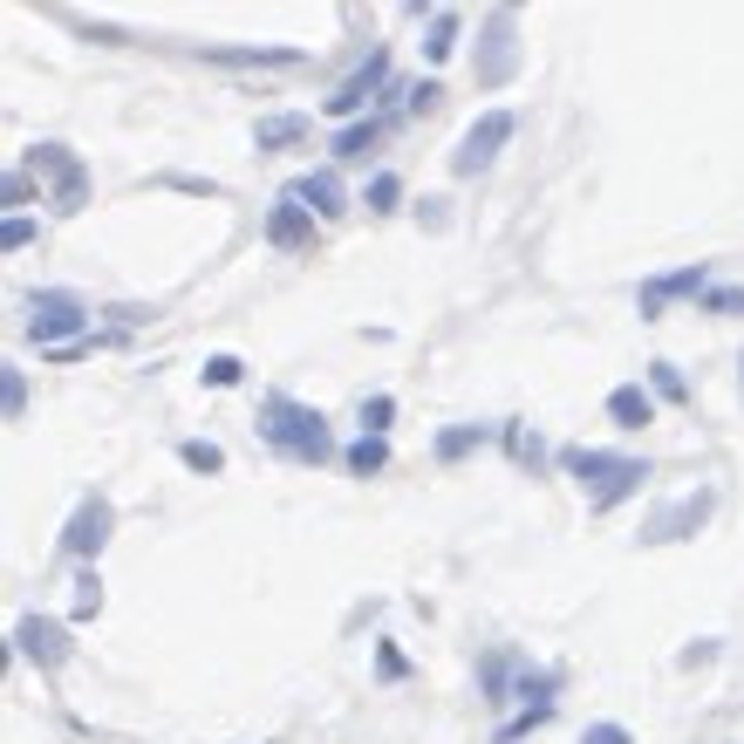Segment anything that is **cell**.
Wrapping results in <instances>:
<instances>
[{
  "mask_svg": "<svg viewBox=\"0 0 744 744\" xmlns=\"http://www.w3.org/2000/svg\"><path fill=\"white\" fill-rule=\"evenodd\" d=\"M83 322H90V307L75 301V294H34V322H28V335L42 342V348H75Z\"/></svg>",
  "mask_w": 744,
  "mask_h": 744,
  "instance_id": "7a4b0ae2",
  "label": "cell"
},
{
  "mask_svg": "<svg viewBox=\"0 0 744 744\" xmlns=\"http://www.w3.org/2000/svg\"><path fill=\"white\" fill-rule=\"evenodd\" d=\"M0 404H8V417H21V404H28V389H21V369H8V376H0Z\"/></svg>",
  "mask_w": 744,
  "mask_h": 744,
  "instance_id": "603a6c76",
  "label": "cell"
},
{
  "mask_svg": "<svg viewBox=\"0 0 744 744\" xmlns=\"http://www.w3.org/2000/svg\"><path fill=\"white\" fill-rule=\"evenodd\" d=\"M260 438L287 458H328V417L294 404V397H266L260 404Z\"/></svg>",
  "mask_w": 744,
  "mask_h": 744,
  "instance_id": "6da1fadb",
  "label": "cell"
},
{
  "mask_svg": "<svg viewBox=\"0 0 744 744\" xmlns=\"http://www.w3.org/2000/svg\"><path fill=\"white\" fill-rule=\"evenodd\" d=\"M608 417H615L621 430H642V423L656 417V397H649V389H642V383H621V389H615V397H608Z\"/></svg>",
  "mask_w": 744,
  "mask_h": 744,
  "instance_id": "30bf717a",
  "label": "cell"
},
{
  "mask_svg": "<svg viewBox=\"0 0 744 744\" xmlns=\"http://www.w3.org/2000/svg\"><path fill=\"white\" fill-rule=\"evenodd\" d=\"M383 137V124H376V116H369V124H348L342 137H335V158H363V150Z\"/></svg>",
  "mask_w": 744,
  "mask_h": 744,
  "instance_id": "e0dca14e",
  "label": "cell"
},
{
  "mask_svg": "<svg viewBox=\"0 0 744 744\" xmlns=\"http://www.w3.org/2000/svg\"><path fill=\"white\" fill-rule=\"evenodd\" d=\"M397 191H404V185H397V178L383 171V178L369 185V212H389V206H397Z\"/></svg>",
  "mask_w": 744,
  "mask_h": 744,
  "instance_id": "7402d4cb",
  "label": "cell"
},
{
  "mask_svg": "<svg viewBox=\"0 0 744 744\" xmlns=\"http://www.w3.org/2000/svg\"><path fill=\"white\" fill-rule=\"evenodd\" d=\"M711 307H717V315H744V287H717Z\"/></svg>",
  "mask_w": 744,
  "mask_h": 744,
  "instance_id": "d4e9b609",
  "label": "cell"
},
{
  "mask_svg": "<svg viewBox=\"0 0 744 744\" xmlns=\"http://www.w3.org/2000/svg\"><path fill=\"white\" fill-rule=\"evenodd\" d=\"M711 505H717L711 492H690V499H677V505H662V513L642 526V539H649V546H662V539H683V533H696L703 520H711Z\"/></svg>",
  "mask_w": 744,
  "mask_h": 744,
  "instance_id": "277c9868",
  "label": "cell"
},
{
  "mask_svg": "<svg viewBox=\"0 0 744 744\" xmlns=\"http://www.w3.org/2000/svg\"><path fill=\"white\" fill-rule=\"evenodd\" d=\"M96 601H103V580L83 574V580H75V615H96Z\"/></svg>",
  "mask_w": 744,
  "mask_h": 744,
  "instance_id": "44dd1931",
  "label": "cell"
},
{
  "mask_svg": "<svg viewBox=\"0 0 744 744\" xmlns=\"http://www.w3.org/2000/svg\"><path fill=\"white\" fill-rule=\"evenodd\" d=\"M423 49H430V62H444V55L458 49V14H451V8L430 14V42H423Z\"/></svg>",
  "mask_w": 744,
  "mask_h": 744,
  "instance_id": "2e32d148",
  "label": "cell"
},
{
  "mask_svg": "<svg viewBox=\"0 0 744 744\" xmlns=\"http://www.w3.org/2000/svg\"><path fill=\"white\" fill-rule=\"evenodd\" d=\"M649 376H656V389H662V397H683V376H677V369H670V363H656V369H649Z\"/></svg>",
  "mask_w": 744,
  "mask_h": 744,
  "instance_id": "484cf974",
  "label": "cell"
},
{
  "mask_svg": "<svg viewBox=\"0 0 744 744\" xmlns=\"http://www.w3.org/2000/svg\"><path fill=\"white\" fill-rule=\"evenodd\" d=\"M301 137H307V116H301V109H287V116H260V130H253L260 150H281V144H301Z\"/></svg>",
  "mask_w": 744,
  "mask_h": 744,
  "instance_id": "4fadbf2b",
  "label": "cell"
},
{
  "mask_svg": "<svg viewBox=\"0 0 744 744\" xmlns=\"http://www.w3.org/2000/svg\"><path fill=\"white\" fill-rule=\"evenodd\" d=\"M520 62V42H513V14H492L485 28V62H479V83H505Z\"/></svg>",
  "mask_w": 744,
  "mask_h": 744,
  "instance_id": "52a82bcc",
  "label": "cell"
},
{
  "mask_svg": "<svg viewBox=\"0 0 744 744\" xmlns=\"http://www.w3.org/2000/svg\"><path fill=\"white\" fill-rule=\"evenodd\" d=\"M266 240H273V247H301V240H315V219H307V206L281 199V212L266 219Z\"/></svg>",
  "mask_w": 744,
  "mask_h": 744,
  "instance_id": "8fae6325",
  "label": "cell"
},
{
  "mask_svg": "<svg viewBox=\"0 0 744 744\" xmlns=\"http://www.w3.org/2000/svg\"><path fill=\"white\" fill-rule=\"evenodd\" d=\"M14 642H21V656H34V662H42V670H55V662L69 656L62 621H42V615H21V621H14Z\"/></svg>",
  "mask_w": 744,
  "mask_h": 744,
  "instance_id": "8992f818",
  "label": "cell"
},
{
  "mask_svg": "<svg viewBox=\"0 0 744 744\" xmlns=\"http://www.w3.org/2000/svg\"><path fill=\"white\" fill-rule=\"evenodd\" d=\"M383 75H389V55L376 49V55H369V62H363V69H356V75H348V83H342V90L328 96V109H335V116H348V109H363V103H369V96L383 90Z\"/></svg>",
  "mask_w": 744,
  "mask_h": 744,
  "instance_id": "ba28073f",
  "label": "cell"
},
{
  "mask_svg": "<svg viewBox=\"0 0 744 744\" xmlns=\"http://www.w3.org/2000/svg\"><path fill=\"white\" fill-rule=\"evenodd\" d=\"M690 287H703V266H683V273H670V281H656V287H642V315H656L670 294H690Z\"/></svg>",
  "mask_w": 744,
  "mask_h": 744,
  "instance_id": "5bb4252c",
  "label": "cell"
},
{
  "mask_svg": "<svg viewBox=\"0 0 744 744\" xmlns=\"http://www.w3.org/2000/svg\"><path fill=\"white\" fill-rule=\"evenodd\" d=\"M472 444H485V423H458V430H444V438H438V458H464Z\"/></svg>",
  "mask_w": 744,
  "mask_h": 744,
  "instance_id": "ac0fdd59",
  "label": "cell"
},
{
  "mask_svg": "<svg viewBox=\"0 0 744 744\" xmlns=\"http://www.w3.org/2000/svg\"><path fill=\"white\" fill-rule=\"evenodd\" d=\"M383 464H389V444L383 438H356V444H348V472H356V479L383 472Z\"/></svg>",
  "mask_w": 744,
  "mask_h": 744,
  "instance_id": "9a60e30c",
  "label": "cell"
},
{
  "mask_svg": "<svg viewBox=\"0 0 744 744\" xmlns=\"http://www.w3.org/2000/svg\"><path fill=\"white\" fill-rule=\"evenodd\" d=\"M560 464H567V472H574L580 485H595V499H601V492H608V485H615L621 472H629L636 458H608V451H567Z\"/></svg>",
  "mask_w": 744,
  "mask_h": 744,
  "instance_id": "9c48e42d",
  "label": "cell"
},
{
  "mask_svg": "<svg viewBox=\"0 0 744 744\" xmlns=\"http://www.w3.org/2000/svg\"><path fill=\"white\" fill-rule=\"evenodd\" d=\"M389 410H397V404L376 397V404H363V423H369V430H383V423H389Z\"/></svg>",
  "mask_w": 744,
  "mask_h": 744,
  "instance_id": "83f0119b",
  "label": "cell"
},
{
  "mask_svg": "<svg viewBox=\"0 0 744 744\" xmlns=\"http://www.w3.org/2000/svg\"><path fill=\"white\" fill-rule=\"evenodd\" d=\"M0 240H8V247H28V240H34V219H8V226H0Z\"/></svg>",
  "mask_w": 744,
  "mask_h": 744,
  "instance_id": "4316f807",
  "label": "cell"
},
{
  "mask_svg": "<svg viewBox=\"0 0 744 744\" xmlns=\"http://www.w3.org/2000/svg\"><path fill=\"white\" fill-rule=\"evenodd\" d=\"M109 526H116V513H109V499H83L75 505V520H69V533H62V546L69 554H103V539H109Z\"/></svg>",
  "mask_w": 744,
  "mask_h": 744,
  "instance_id": "5b68a950",
  "label": "cell"
},
{
  "mask_svg": "<svg viewBox=\"0 0 744 744\" xmlns=\"http://www.w3.org/2000/svg\"><path fill=\"white\" fill-rule=\"evenodd\" d=\"M178 458L191 464V472H219V464H226V451H219V444H199V438L178 444Z\"/></svg>",
  "mask_w": 744,
  "mask_h": 744,
  "instance_id": "d6986e66",
  "label": "cell"
},
{
  "mask_svg": "<svg viewBox=\"0 0 744 744\" xmlns=\"http://www.w3.org/2000/svg\"><path fill=\"white\" fill-rule=\"evenodd\" d=\"M294 206H307V212H342V185H335V171H307L294 191H287Z\"/></svg>",
  "mask_w": 744,
  "mask_h": 744,
  "instance_id": "7c38bea8",
  "label": "cell"
},
{
  "mask_svg": "<svg viewBox=\"0 0 744 744\" xmlns=\"http://www.w3.org/2000/svg\"><path fill=\"white\" fill-rule=\"evenodd\" d=\"M505 137H513V109H485L479 124H472V130L458 137V150H451V171L464 178V171H479V165H492Z\"/></svg>",
  "mask_w": 744,
  "mask_h": 744,
  "instance_id": "3957f363",
  "label": "cell"
},
{
  "mask_svg": "<svg viewBox=\"0 0 744 744\" xmlns=\"http://www.w3.org/2000/svg\"><path fill=\"white\" fill-rule=\"evenodd\" d=\"M580 744H636L629 731H621V724H587V737Z\"/></svg>",
  "mask_w": 744,
  "mask_h": 744,
  "instance_id": "cb8c5ba5",
  "label": "cell"
},
{
  "mask_svg": "<svg viewBox=\"0 0 744 744\" xmlns=\"http://www.w3.org/2000/svg\"><path fill=\"white\" fill-rule=\"evenodd\" d=\"M240 376H247V369H240V356H212V363H206V383H212V389H232Z\"/></svg>",
  "mask_w": 744,
  "mask_h": 744,
  "instance_id": "ffe728a7",
  "label": "cell"
}]
</instances>
